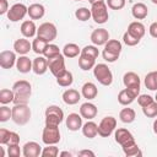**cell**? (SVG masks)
<instances>
[{"label": "cell", "instance_id": "obj_1", "mask_svg": "<svg viewBox=\"0 0 157 157\" xmlns=\"http://www.w3.org/2000/svg\"><path fill=\"white\" fill-rule=\"evenodd\" d=\"M12 91L15 93L13 104H28L32 94V86L27 80L16 81L12 85Z\"/></svg>", "mask_w": 157, "mask_h": 157}, {"label": "cell", "instance_id": "obj_2", "mask_svg": "<svg viewBox=\"0 0 157 157\" xmlns=\"http://www.w3.org/2000/svg\"><path fill=\"white\" fill-rule=\"evenodd\" d=\"M32 112L28 104H13L12 107V121L20 126L26 125L31 120Z\"/></svg>", "mask_w": 157, "mask_h": 157}, {"label": "cell", "instance_id": "obj_3", "mask_svg": "<svg viewBox=\"0 0 157 157\" xmlns=\"http://www.w3.org/2000/svg\"><path fill=\"white\" fill-rule=\"evenodd\" d=\"M93 75L96 80L103 86H110L113 82V74L107 64H96L93 67Z\"/></svg>", "mask_w": 157, "mask_h": 157}, {"label": "cell", "instance_id": "obj_4", "mask_svg": "<svg viewBox=\"0 0 157 157\" xmlns=\"http://www.w3.org/2000/svg\"><path fill=\"white\" fill-rule=\"evenodd\" d=\"M91 15L92 18L96 23L98 25H103L108 21L109 18V13H108V6L105 4V1H101V2H96L91 5Z\"/></svg>", "mask_w": 157, "mask_h": 157}, {"label": "cell", "instance_id": "obj_5", "mask_svg": "<svg viewBox=\"0 0 157 157\" xmlns=\"http://www.w3.org/2000/svg\"><path fill=\"white\" fill-rule=\"evenodd\" d=\"M44 114L47 125H59L64 120V112L59 105H48Z\"/></svg>", "mask_w": 157, "mask_h": 157}, {"label": "cell", "instance_id": "obj_6", "mask_svg": "<svg viewBox=\"0 0 157 157\" xmlns=\"http://www.w3.org/2000/svg\"><path fill=\"white\" fill-rule=\"evenodd\" d=\"M42 141L45 145H56L60 141L59 125H47L42 132Z\"/></svg>", "mask_w": 157, "mask_h": 157}, {"label": "cell", "instance_id": "obj_7", "mask_svg": "<svg viewBox=\"0 0 157 157\" xmlns=\"http://www.w3.org/2000/svg\"><path fill=\"white\" fill-rule=\"evenodd\" d=\"M56 36H58L56 26L52 22H44V23L39 25V27L37 29V37L45 39L48 43H52L56 38Z\"/></svg>", "mask_w": 157, "mask_h": 157}, {"label": "cell", "instance_id": "obj_8", "mask_svg": "<svg viewBox=\"0 0 157 157\" xmlns=\"http://www.w3.org/2000/svg\"><path fill=\"white\" fill-rule=\"evenodd\" d=\"M115 128H117V119L112 115L104 117L98 124V135L102 137H108L115 131Z\"/></svg>", "mask_w": 157, "mask_h": 157}, {"label": "cell", "instance_id": "obj_9", "mask_svg": "<svg viewBox=\"0 0 157 157\" xmlns=\"http://www.w3.org/2000/svg\"><path fill=\"white\" fill-rule=\"evenodd\" d=\"M6 15L11 22H18V21L23 20L26 15H28V7L22 2H17V4H13L9 9Z\"/></svg>", "mask_w": 157, "mask_h": 157}, {"label": "cell", "instance_id": "obj_10", "mask_svg": "<svg viewBox=\"0 0 157 157\" xmlns=\"http://www.w3.org/2000/svg\"><path fill=\"white\" fill-rule=\"evenodd\" d=\"M65 56L63 54H59L52 59H48V69L49 71L55 76H60L63 75L65 71H66V67H65Z\"/></svg>", "mask_w": 157, "mask_h": 157}, {"label": "cell", "instance_id": "obj_11", "mask_svg": "<svg viewBox=\"0 0 157 157\" xmlns=\"http://www.w3.org/2000/svg\"><path fill=\"white\" fill-rule=\"evenodd\" d=\"M123 83L126 88L131 90L132 92H135L137 96L140 94V85H141V81H140V77L136 72L134 71H128L124 74L123 76Z\"/></svg>", "mask_w": 157, "mask_h": 157}, {"label": "cell", "instance_id": "obj_12", "mask_svg": "<svg viewBox=\"0 0 157 157\" xmlns=\"http://www.w3.org/2000/svg\"><path fill=\"white\" fill-rule=\"evenodd\" d=\"M114 140L121 147L128 146V145H130L132 142H136L134 135L128 129H124V128H119V129H117L114 131Z\"/></svg>", "mask_w": 157, "mask_h": 157}, {"label": "cell", "instance_id": "obj_13", "mask_svg": "<svg viewBox=\"0 0 157 157\" xmlns=\"http://www.w3.org/2000/svg\"><path fill=\"white\" fill-rule=\"evenodd\" d=\"M17 58H16V52L12 50H2L0 53V66L2 69H11L12 66L16 65Z\"/></svg>", "mask_w": 157, "mask_h": 157}, {"label": "cell", "instance_id": "obj_14", "mask_svg": "<svg viewBox=\"0 0 157 157\" xmlns=\"http://www.w3.org/2000/svg\"><path fill=\"white\" fill-rule=\"evenodd\" d=\"M109 40V32L105 28H97L91 33V42L93 45H104Z\"/></svg>", "mask_w": 157, "mask_h": 157}, {"label": "cell", "instance_id": "obj_15", "mask_svg": "<svg viewBox=\"0 0 157 157\" xmlns=\"http://www.w3.org/2000/svg\"><path fill=\"white\" fill-rule=\"evenodd\" d=\"M42 153V147L36 141H28L22 147L23 157H38Z\"/></svg>", "mask_w": 157, "mask_h": 157}, {"label": "cell", "instance_id": "obj_16", "mask_svg": "<svg viewBox=\"0 0 157 157\" xmlns=\"http://www.w3.org/2000/svg\"><path fill=\"white\" fill-rule=\"evenodd\" d=\"M82 117L81 114H77V113H70L67 117H66V120H65V124H66V128L70 130V131H77L82 128Z\"/></svg>", "mask_w": 157, "mask_h": 157}, {"label": "cell", "instance_id": "obj_17", "mask_svg": "<svg viewBox=\"0 0 157 157\" xmlns=\"http://www.w3.org/2000/svg\"><path fill=\"white\" fill-rule=\"evenodd\" d=\"M97 113H98V109H97L96 104H93V103H91L88 101L85 102V103H82L81 107H80V114H81V117L85 118V119H87V120H92L93 118H96Z\"/></svg>", "mask_w": 157, "mask_h": 157}, {"label": "cell", "instance_id": "obj_18", "mask_svg": "<svg viewBox=\"0 0 157 157\" xmlns=\"http://www.w3.org/2000/svg\"><path fill=\"white\" fill-rule=\"evenodd\" d=\"M37 26L33 20H26L21 23L20 31L25 38H33L37 34Z\"/></svg>", "mask_w": 157, "mask_h": 157}, {"label": "cell", "instance_id": "obj_19", "mask_svg": "<svg viewBox=\"0 0 157 157\" xmlns=\"http://www.w3.org/2000/svg\"><path fill=\"white\" fill-rule=\"evenodd\" d=\"M47 70H48V59L44 55H39L36 59H33L32 71L36 75H44Z\"/></svg>", "mask_w": 157, "mask_h": 157}, {"label": "cell", "instance_id": "obj_20", "mask_svg": "<svg viewBox=\"0 0 157 157\" xmlns=\"http://www.w3.org/2000/svg\"><path fill=\"white\" fill-rule=\"evenodd\" d=\"M131 36H134L135 38H139L141 39L145 33H146V27L142 22L140 21H134V22H130L129 26H128V29H126Z\"/></svg>", "mask_w": 157, "mask_h": 157}, {"label": "cell", "instance_id": "obj_21", "mask_svg": "<svg viewBox=\"0 0 157 157\" xmlns=\"http://www.w3.org/2000/svg\"><path fill=\"white\" fill-rule=\"evenodd\" d=\"M32 49V43L27 38H18L13 43V50L20 55H26Z\"/></svg>", "mask_w": 157, "mask_h": 157}, {"label": "cell", "instance_id": "obj_22", "mask_svg": "<svg viewBox=\"0 0 157 157\" xmlns=\"http://www.w3.org/2000/svg\"><path fill=\"white\" fill-rule=\"evenodd\" d=\"M137 98V94L135 92H132L131 90L129 88H124L121 90L119 93H118V102L121 104V105H129L131 104L135 99Z\"/></svg>", "mask_w": 157, "mask_h": 157}, {"label": "cell", "instance_id": "obj_23", "mask_svg": "<svg viewBox=\"0 0 157 157\" xmlns=\"http://www.w3.org/2000/svg\"><path fill=\"white\" fill-rule=\"evenodd\" d=\"M81 94L83 98H86L87 101H91V99H94L98 94V88L97 86L93 83V82H86L82 85L81 87Z\"/></svg>", "mask_w": 157, "mask_h": 157}, {"label": "cell", "instance_id": "obj_24", "mask_svg": "<svg viewBox=\"0 0 157 157\" xmlns=\"http://www.w3.org/2000/svg\"><path fill=\"white\" fill-rule=\"evenodd\" d=\"M81 93L77 91V90H74V88H69L66 90L64 93H63V101L65 104L67 105H74V104H77L78 101L81 99Z\"/></svg>", "mask_w": 157, "mask_h": 157}, {"label": "cell", "instance_id": "obj_25", "mask_svg": "<svg viewBox=\"0 0 157 157\" xmlns=\"http://www.w3.org/2000/svg\"><path fill=\"white\" fill-rule=\"evenodd\" d=\"M32 66H33V61L26 56V55H20V58H17V61H16V69L18 72L21 74H27L32 70Z\"/></svg>", "mask_w": 157, "mask_h": 157}, {"label": "cell", "instance_id": "obj_26", "mask_svg": "<svg viewBox=\"0 0 157 157\" xmlns=\"http://www.w3.org/2000/svg\"><path fill=\"white\" fill-rule=\"evenodd\" d=\"M131 15L136 20H144L148 15V9L144 2H136L131 7Z\"/></svg>", "mask_w": 157, "mask_h": 157}, {"label": "cell", "instance_id": "obj_27", "mask_svg": "<svg viewBox=\"0 0 157 157\" xmlns=\"http://www.w3.org/2000/svg\"><path fill=\"white\" fill-rule=\"evenodd\" d=\"M45 15V7L42 4H32L28 6V16L31 20H40Z\"/></svg>", "mask_w": 157, "mask_h": 157}, {"label": "cell", "instance_id": "obj_28", "mask_svg": "<svg viewBox=\"0 0 157 157\" xmlns=\"http://www.w3.org/2000/svg\"><path fill=\"white\" fill-rule=\"evenodd\" d=\"M82 134L85 137H88V139H94L97 135H98V125L92 121V120H87L83 125H82Z\"/></svg>", "mask_w": 157, "mask_h": 157}, {"label": "cell", "instance_id": "obj_29", "mask_svg": "<svg viewBox=\"0 0 157 157\" xmlns=\"http://www.w3.org/2000/svg\"><path fill=\"white\" fill-rule=\"evenodd\" d=\"M96 65V59L90 56V55H86V54H80L78 56V66L81 70L83 71H88L91 69H93Z\"/></svg>", "mask_w": 157, "mask_h": 157}, {"label": "cell", "instance_id": "obj_30", "mask_svg": "<svg viewBox=\"0 0 157 157\" xmlns=\"http://www.w3.org/2000/svg\"><path fill=\"white\" fill-rule=\"evenodd\" d=\"M81 54V49L76 43H67L63 48V55L65 58H76Z\"/></svg>", "mask_w": 157, "mask_h": 157}, {"label": "cell", "instance_id": "obj_31", "mask_svg": "<svg viewBox=\"0 0 157 157\" xmlns=\"http://www.w3.org/2000/svg\"><path fill=\"white\" fill-rule=\"evenodd\" d=\"M136 118V113L132 108H123L119 112V119L124 124H131Z\"/></svg>", "mask_w": 157, "mask_h": 157}, {"label": "cell", "instance_id": "obj_32", "mask_svg": "<svg viewBox=\"0 0 157 157\" xmlns=\"http://www.w3.org/2000/svg\"><path fill=\"white\" fill-rule=\"evenodd\" d=\"M48 44H49V43H48L45 39H43V38H40V37H36V38L33 39V42H32V50H33L36 54L43 55V53H44V50H45V48H47Z\"/></svg>", "mask_w": 157, "mask_h": 157}, {"label": "cell", "instance_id": "obj_33", "mask_svg": "<svg viewBox=\"0 0 157 157\" xmlns=\"http://www.w3.org/2000/svg\"><path fill=\"white\" fill-rule=\"evenodd\" d=\"M144 83L150 91H157V70L151 71L145 76Z\"/></svg>", "mask_w": 157, "mask_h": 157}, {"label": "cell", "instance_id": "obj_34", "mask_svg": "<svg viewBox=\"0 0 157 157\" xmlns=\"http://www.w3.org/2000/svg\"><path fill=\"white\" fill-rule=\"evenodd\" d=\"M56 78V83L59 85V86H61V87H69V86H71L72 85V82H74V76H72V72H70V71H65L63 75H60V76H58V77H55Z\"/></svg>", "mask_w": 157, "mask_h": 157}, {"label": "cell", "instance_id": "obj_35", "mask_svg": "<svg viewBox=\"0 0 157 157\" xmlns=\"http://www.w3.org/2000/svg\"><path fill=\"white\" fill-rule=\"evenodd\" d=\"M121 49H123V45H121V43L118 39H109L104 44V50L110 52V53H114V54H119L120 55Z\"/></svg>", "mask_w": 157, "mask_h": 157}, {"label": "cell", "instance_id": "obj_36", "mask_svg": "<svg viewBox=\"0 0 157 157\" xmlns=\"http://www.w3.org/2000/svg\"><path fill=\"white\" fill-rule=\"evenodd\" d=\"M121 148H123L124 155L128 156V157H135V156H141L142 155V152L140 151V147L137 146L136 142H132V144H130L128 146H124Z\"/></svg>", "mask_w": 157, "mask_h": 157}, {"label": "cell", "instance_id": "obj_37", "mask_svg": "<svg viewBox=\"0 0 157 157\" xmlns=\"http://www.w3.org/2000/svg\"><path fill=\"white\" fill-rule=\"evenodd\" d=\"M13 98H15V93L11 90L9 88H2L0 90V103L1 104H9L11 102H13Z\"/></svg>", "mask_w": 157, "mask_h": 157}, {"label": "cell", "instance_id": "obj_38", "mask_svg": "<svg viewBox=\"0 0 157 157\" xmlns=\"http://www.w3.org/2000/svg\"><path fill=\"white\" fill-rule=\"evenodd\" d=\"M75 17L81 21V22H85V21H88L92 15H91V9H87V7H78L76 11H75Z\"/></svg>", "mask_w": 157, "mask_h": 157}, {"label": "cell", "instance_id": "obj_39", "mask_svg": "<svg viewBox=\"0 0 157 157\" xmlns=\"http://www.w3.org/2000/svg\"><path fill=\"white\" fill-rule=\"evenodd\" d=\"M59 54H61L59 47H58L56 44H53V43H49V44L47 45L44 53H43V55H44L47 59H52V58H54V56H56V55H59Z\"/></svg>", "mask_w": 157, "mask_h": 157}, {"label": "cell", "instance_id": "obj_40", "mask_svg": "<svg viewBox=\"0 0 157 157\" xmlns=\"http://www.w3.org/2000/svg\"><path fill=\"white\" fill-rule=\"evenodd\" d=\"M142 113L145 117L147 118H156L157 117V102L153 101L152 103H150L148 105L142 108Z\"/></svg>", "mask_w": 157, "mask_h": 157}, {"label": "cell", "instance_id": "obj_41", "mask_svg": "<svg viewBox=\"0 0 157 157\" xmlns=\"http://www.w3.org/2000/svg\"><path fill=\"white\" fill-rule=\"evenodd\" d=\"M40 156L42 157H56L59 156V148L56 147V145H47V147L42 150Z\"/></svg>", "mask_w": 157, "mask_h": 157}, {"label": "cell", "instance_id": "obj_42", "mask_svg": "<svg viewBox=\"0 0 157 157\" xmlns=\"http://www.w3.org/2000/svg\"><path fill=\"white\" fill-rule=\"evenodd\" d=\"M12 118V108H9L6 104H2L0 107V121L5 123Z\"/></svg>", "mask_w": 157, "mask_h": 157}, {"label": "cell", "instance_id": "obj_43", "mask_svg": "<svg viewBox=\"0 0 157 157\" xmlns=\"http://www.w3.org/2000/svg\"><path fill=\"white\" fill-rule=\"evenodd\" d=\"M81 54H86V55H90V56L97 59L99 55V50H98L97 45H86L81 49Z\"/></svg>", "mask_w": 157, "mask_h": 157}, {"label": "cell", "instance_id": "obj_44", "mask_svg": "<svg viewBox=\"0 0 157 157\" xmlns=\"http://www.w3.org/2000/svg\"><path fill=\"white\" fill-rule=\"evenodd\" d=\"M123 42L128 45V47H135L136 44H139L140 43V39L139 38H135L134 36H131L128 31L123 34Z\"/></svg>", "mask_w": 157, "mask_h": 157}, {"label": "cell", "instance_id": "obj_45", "mask_svg": "<svg viewBox=\"0 0 157 157\" xmlns=\"http://www.w3.org/2000/svg\"><path fill=\"white\" fill-rule=\"evenodd\" d=\"M105 4L110 10H121L124 9L126 0H107Z\"/></svg>", "mask_w": 157, "mask_h": 157}, {"label": "cell", "instance_id": "obj_46", "mask_svg": "<svg viewBox=\"0 0 157 157\" xmlns=\"http://www.w3.org/2000/svg\"><path fill=\"white\" fill-rule=\"evenodd\" d=\"M153 101H155V98H152L150 94H139V96H137V103H139V105H140L141 108L148 105V104L152 103Z\"/></svg>", "mask_w": 157, "mask_h": 157}, {"label": "cell", "instance_id": "obj_47", "mask_svg": "<svg viewBox=\"0 0 157 157\" xmlns=\"http://www.w3.org/2000/svg\"><path fill=\"white\" fill-rule=\"evenodd\" d=\"M22 153V150L20 148V145H10L7 146V155L10 157H20Z\"/></svg>", "mask_w": 157, "mask_h": 157}, {"label": "cell", "instance_id": "obj_48", "mask_svg": "<svg viewBox=\"0 0 157 157\" xmlns=\"http://www.w3.org/2000/svg\"><path fill=\"white\" fill-rule=\"evenodd\" d=\"M102 56H103V59H104L105 61H108V63H115V61L119 59V54H114V53L107 52V50H104V49H103V52H102Z\"/></svg>", "mask_w": 157, "mask_h": 157}, {"label": "cell", "instance_id": "obj_49", "mask_svg": "<svg viewBox=\"0 0 157 157\" xmlns=\"http://www.w3.org/2000/svg\"><path fill=\"white\" fill-rule=\"evenodd\" d=\"M10 134L11 131L7 130V129H0V144L1 145H7L9 142V139H10Z\"/></svg>", "mask_w": 157, "mask_h": 157}, {"label": "cell", "instance_id": "obj_50", "mask_svg": "<svg viewBox=\"0 0 157 157\" xmlns=\"http://www.w3.org/2000/svg\"><path fill=\"white\" fill-rule=\"evenodd\" d=\"M10 145H20V135L15 131H11L10 139H9V142L6 146H10Z\"/></svg>", "mask_w": 157, "mask_h": 157}, {"label": "cell", "instance_id": "obj_51", "mask_svg": "<svg viewBox=\"0 0 157 157\" xmlns=\"http://www.w3.org/2000/svg\"><path fill=\"white\" fill-rule=\"evenodd\" d=\"M9 1L7 0H0V15H5L9 11Z\"/></svg>", "mask_w": 157, "mask_h": 157}, {"label": "cell", "instance_id": "obj_52", "mask_svg": "<svg viewBox=\"0 0 157 157\" xmlns=\"http://www.w3.org/2000/svg\"><path fill=\"white\" fill-rule=\"evenodd\" d=\"M148 32H150V36L152 38H156L157 39V22H152L148 27Z\"/></svg>", "mask_w": 157, "mask_h": 157}, {"label": "cell", "instance_id": "obj_53", "mask_svg": "<svg viewBox=\"0 0 157 157\" xmlns=\"http://www.w3.org/2000/svg\"><path fill=\"white\" fill-rule=\"evenodd\" d=\"M78 156H91V157H94V152L91 151V150H81L78 152Z\"/></svg>", "mask_w": 157, "mask_h": 157}, {"label": "cell", "instance_id": "obj_54", "mask_svg": "<svg viewBox=\"0 0 157 157\" xmlns=\"http://www.w3.org/2000/svg\"><path fill=\"white\" fill-rule=\"evenodd\" d=\"M59 156H61V157H64V156H71V153L70 152H67V151H63V152H59Z\"/></svg>", "mask_w": 157, "mask_h": 157}, {"label": "cell", "instance_id": "obj_55", "mask_svg": "<svg viewBox=\"0 0 157 157\" xmlns=\"http://www.w3.org/2000/svg\"><path fill=\"white\" fill-rule=\"evenodd\" d=\"M152 128H153V131H155V134L157 135V118L155 119V121H153V125H152Z\"/></svg>", "mask_w": 157, "mask_h": 157}, {"label": "cell", "instance_id": "obj_56", "mask_svg": "<svg viewBox=\"0 0 157 157\" xmlns=\"http://www.w3.org/2000/svg\"><path fill=\"white\" fill-rule=\"evenodd\" d=\"M90 1V4L92 5V4H96V2H101V1H104V0H88Z\"/></svg>", "mask_w": 157, "mask_h": 157}, {"label": "cell", "instance_id": "obj_57", "mask_svg": "<svg viewBox=\"0 0 157 157\" xmlns=\"http://www.w3.org/2000/svg\"><path fill=\"white\" fill-rule=\"evenodd\" d=\"M152 1V4H155V5H157V0H151Z\"/></svg>", "mask_w": 157, "mask_h": 157}, {"label": "cell", "instance_id": "obj_58", "mask_svg": "<svg viewBox=\"0 0 157 157\" xmlns=\"http://www.w3.org/2000/svg\"><path fill=\"white\" fill-rule=\"evenodd\" d=\"M155 101L157 102V91H156V96H155Z\"/></svg>", "mask_w": 157, "mask_h": 157}, {"label": "cell", "instance_id": "obj_59", "mask_svg": "<svg viewBox=\"0 0 157 157\" xmlns=\"http://www.w3.org/2000/svg\"><path fill=\"white\" fill-rule=\"evenodd\" d=\"M74 1H81V0H74Z\"/></svg>", "mask_w": 157, "mask_h": 157}]
</instances>
